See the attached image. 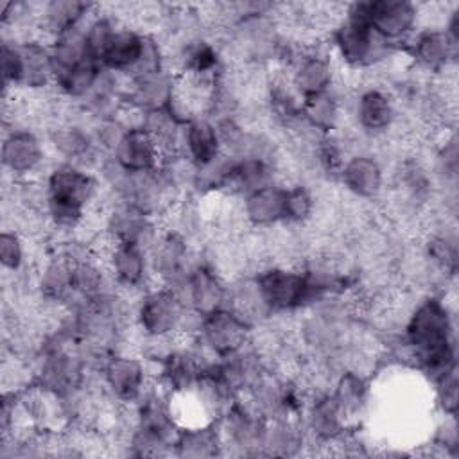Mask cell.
<instances>
[{"mask_svg":"<svg viewBox=\"0 0 459 459\" xmlns=\"http://www.w3.org/2000/svg\"><path fill=\"white\" fill-rule=\"evenodd\" d=\"M36 287L43 301L63 308V305L74 294L72 264L56 251V255L43 262L39 273L36 274Z\"/></svg>","mask_w":459,"mask_h":459,"instance_id":"cell-25","label":"cell"},{"mask_svg":"<svg viewBox=\"0 0 459 459\" xmlns=\"http://www.w3.org/2000/svg\"><path fill=\"white\" fill-rule=\"evenodd\" d=\"M95 5L75 0H52L45 2L38 9L36 32L43 39L50 41L56 36L77 27L95 13Z\"/></svg>","mask_w":459,"mask_h":459,"instance_id":"cell-22","label":"cell"},{"mask_svg":"<svg viewBox=\"0 0 459 459\" xmlns=\"http://www.w3.org/2000/svg\"><path fill=\"white\" fill-rule=\"evenodd\" d=\"M423 258L429 271L441 274L445 281L446 278H452L457 271L455 228L445 221L437 230L430 231L423 242Z\"/></svg>","mask_w":459,"mask_h":459,"instance_id":"cell-26","label":"cell"},{"mask_svg":"<svg viewBox=\"0 0 459 459\" xmlns=\"http://www.w3.org/2000/svg\"><path fill=\"white\" fill-rule=\"evenodd\" d=\"M339 403L348 423L357 420L369 403V385L359 369H344L335 380L333 391H330Z\"/></svg>","mask_w":459,"mask_h":459,"instance_id":"cell-28","label":"cell"},{"mask_svg":"<svg viewBox=\"0 0 459 459\" xmlns=\"http://www.w3.org/2000/svg\"><path fill=\"white\" fill-rule=\"evenodd\" d=\"M0 66H2V79H4V91L22 88L23 77V59L20 43L14 38H4L2 52H0Z\"/></svg>","mask_w":459,"mask_h":459,"instance_id":"cell-30","label":"cell"},{"mask_svg":"<svg viewBox=\"0 0 459 459\" xmlns=\"http://www.w3.org/2000/svg\"><path fill=\"white\" fill-rule=\"evenodd\" d=\"M459 43L439 27L418 29L407 39V52L420 72L441 74L455 65Z\"/></svg>","mask_w":459,"mask_h":459,"instance_id":"cell-14","label":"cell"},{"mask_svg":"<svg viewBox=\"0 0 459 459\" xmlns=\"http://www.w3.org/2000/svg\"><path fill=\"white\" fill-rule=\"evenodd\" d=\"M344 117V102L333 90L301 99V118L319 134H333Z\"/></svg>","mask_w":459,"mask_h":459,"instance_id":"cell-27","label":"cell"},{"mask_svg":"<svg viewBox=\"0 0 459 459\" xmlns=\"http://www.w3.org/2000/svg\"><path fill=\"white\" fill-rule=\"evenodd\" d=\"M348 425V420L330 391L316 394L314 400L303 407V429L321 445L335 443L344 436Z\"/></svg>","mask_w":459,"mask_h":459,"instance_id":"cell-18","label":"cell"},{"mask_svg":"<svg viewBox=\"0 0 459 459\" xmlns=\"http://www.w3.org/2000/svg\"><path fill=\"white\" fill-rule=\"evenodd\" d=\"M102 262L118 290L142 294L152 287L151 281H154V278L149 264V253L142 247L108 238Z\"/></svg>","mask_w":459,"mask_h":459,"instance_id":"cell-9","label":"cell"},{"mask_svg":"<svg viewBox=\"0 0 459 459\" xmlns=\"http://www.w3.org/2000/svg\"><path fill=\"white\" fill-rule=\"evenodd\" d=\"M194 339L208 355L221 359L251 344L253 325L231 308L222 307L201 317Z\"/></svg>","mask_w":459,"mask_h":459,"instance_id":"cell-5","label":"cell"},{"mask_svg":"<svg viewBox=\"0 0 459 459\" xmlns=\"http://www.w3.org/2000/svg\"><path fill=\"white\" fill-rule=\"evenodd\" d=\"M45 138L27 126H13L2 140V165L14 179H30L47 160Z\"/></svg>","mask_w":459,"mask_h":459,"instance_id":"cell-10","label":"cell"},{"mask_svg":"<svg viewBox=\"0 0 459 459\" xmlns=\"http://www.w3.org/2000/svg\"><path fill=\"white\" fill-rule=\"evenodd\" d=\"M253 280L269 316L296 312L316 303L301 267L267 264L255 273Z\"/></svg>","mask_w":459,"mask_h":459,"instance_id":"cell-4","label":"cell"},{"mask_svg":"<svg viewBox=\"0 0 459 459\" xmlns=\"http://www.w3.org/2000/svg\"><path fill=\"white\" fill-rule=\"evenodd\" d=\"M434 400L443 416L457 412V368L437 377L434 382Z\"/></svg>","mask_w":459,"mask_h":459,"instance_id":"cell-32","label":"cell"},{"mask_svg":"<svg viewBox=\"0 0 459 459\" xmlns=\"http://www.w3.org/2000/svg\"><path fill=\"white\" fill-rule=\"evenodd\" d=\"M330 54L350 70L375 68L396 47L384 43L371 30L366 18V2L344 5L342 16L330 29Z\"/></svg>","mask_w":459,"mask_h":459,"instance_id":"cell-2","label":"cell"},{"mask_svg":"<svg viewBox=\"0 0 459 459\" xmlns=\"http://www.w3.org/2000/svg\"><path fill=\"white\" fill-rule=\"evenodd\" d=\"M178 86V74L170 68L127 81L126 106L140 115L169 109Z\"/></svg>","mask_w":459,"mask_h":459,"instance_id":"cell-17","label":"cell"},{"mask_svg":"<svg viewBox=\"0 0 459 459\" xmlns=\"http://www.w3.org/2000/svg\"><path fill=\"white\" fill-rule=\"evenodd\" d=\"M317 199L310 186L305 183L285 185L283 199V224L299 228L316 217Z\"/></svg>","mask_w":459,"mask_h":459,"instance_id":"cell-29","label":"cell"},{"mask_svg":"<svg viewBox=\"0 0 459 459\" xmlns=\"http://www.w3.org/2000/svg\"><path fill=\"white\" fill-rule=\"evenodd\" d=\"M285 185L271 183L240 197V215L251 230H273L283 224Z\"/></svg>","mask_w":459,"mask_h":459,"instance_id":"cell-20","label":"cell"},{"mask_svg":"<svg viewBox=\"0 0 459 459\" xmlns=\"http://www.w3.org/2000/svg\"><path fill=\"white\" fill-rule=\"evenodd\" d=\"M366 18L377 38L398 47L418 30L421 11L407 0H371L366 2Z\"/></svg>","mask_w":459,"mask_h":459,"instance_id":"cell-8","label":"cell"},{"mask_svg":"<svg viewBox=\"0 0 459 459\" xmlns=\"http://www.w3.org/2000/svg\"><path fill=\"white\" fill-rule=\"evenodd\" d=\"M402 341L425 377L434 382L455 368V323L445 298L430 294L409 312Z\"/></svg>","mask_w":459,"mask_h":459,"instance_id":"cell-1","label":"cell"},{"mask_svg":"<svg viewBox=\"0 0 459 459\" xmlns=\"http://www.w3.org/2000/svg\"><path fill=\"white\" fill-rule=\"evenodd\" d=\"M104 226H106V237L109 240L131 244V246L142 247L147 253L161 233L158 228V219L149 217L117 201L109 208Z\"/></svg>","mask_w":459,"mask_h":459,"instance_id":"cell-15","label":"cell"},{"mask_svg":"<svg viewBox=\"0 0 459 459\" xmlns=\"http://www.w3.org/2000/svg\"><path fill=\"white\" fill-rule=\"evenodd\" d=\"M199 321L201 317L165 285L149 287L134 303V326L149 342H170L178 335H188V326L197 330Z\"/></svg>","mask_w":459,"mask_h":459,"instance_id":"cell-3","label":"cell"},{"mask_svg":"<svg viewBox=\"0 0 459 459\" xmlns=\"http://www.w3.org/2000/svg\"><path fill=\"white\" fill-rule=\"evenodd\" d=\"M111 156L120 167L131 172L154 170L161 163V151L142 124L126 129Z\"/></svg>","mask_w":459,"mask_h":459,"instance_id":"cell-21","label":"cell"},{"mask_svg":"<svg viewBox=\"0 0 459 459\" xmlns=\"http://www.w3.org/2000/svg\"><path fill=\"white\" fill-rule=\"evenodd\" d=\"M226 446L219 421H201L179 427L172 454L181 457H213Z\"/></svg>","mask_w":459,"mask_h":459,"instance_id":"cell-24","label":"cell"},{"mask_svg":"<svg viewBox=\"0 0 459 459\" xmlns=\"http://www.w3.org/2000/svg\"><path fill=\"white\" fill-rule=\"evenodd\" d=\"M332 57V54L317 48L298 50L287 75L292 88L301 99L319 95L335 88L337 70Z\"/></svg>","mask_w":459,"mask_h":459,"instance_id":"cell-12","label":"cell"},{"mask_svg":"<svg viewBox=\"0 0 459 459\" xmlns=\"http://www.w3.org/2000/svg\"><path fill=\"white\" fill-rule=\"evenodd\" d=\"M147 39L149 34L142 29H133L126 23H120L99 56L102 68L117 72L127 79L140 63L147 47Z\"/></svg>","mask_w":459,"mask_h":459,"instance_id":"cell-19","label":"cell"},{"mask_svg":"<svg viewBox=\"0 0 459 459\" xmlns=\"http://www.w3.org/2000/svg\"><path fill=\"white\" fill-rule=\"evenodd\" d=\"M181 299L188 310L203 317L226 307L228 283L212 262L199 258L188 273Z\"/></svg>","mask_w":459,"mask_h":459,"instance_id":"cell-13","label":"cell"},{"mask_svg":"<svg viewBox=\"0 0 459 459\" xmlns=\"http://www.w3.org/2000/svg\"><path fill=\"white\" fill-rule=\"evenodd\" d=\"M179 154L194 167H203L217 160L222 154L217 126L208 117H199L183 124Z\"/></svg>","mask_w":459,"mask_h":459,"instance_id":"cell-23","label":"cell"},{"mask_svg":"<svg viewBox=\"0 0 459 459\" xmlns=\"http://www.w3.org/2000/svg\"><path fill=\"white\" fill-rule=\"evenodd\" d=\"M43 185L48 199L70 203L84 210L95 204L102 190V183L95 172L66 161L52 165L43 178Z\"/></svg>","mask_w":459,"mask_h":459,"instance_id":"cell-7","label":"cell"},{"mask_svg":"<svg viewBox=\"0 0 459 459\" xmlns=\"http://www.w3.org/2000/svg\"><path fill=\"white\" fill-rule=\"evenodd\" d=\"M151 384L145 360L126 350H115L100 368L104 394L118 403L134 405Z\"/></svg>","mask_w":459,"mask_h":459,"instance_id":"cell-6","label":"cell"},{"mask_svg":"<svg viewBox=\"0 0 459 459\" xmlns=\"http://www.w3.org/2000/svg\"><path fill=\"white\" fill-rule=\"evenodd\" d=\"M27 260L25 240L18 230H4L0 235V264L5 273H20Z\"/></svg>","mask_w":459,"mask_h":459,"instance_id":"cell-31","label":"cell"},{"mask_svg":"<svg viewBox=\"0 0 459 459\" xmlns=\"http://www.w3.org/2000/svg\"><path fill=\"white\" fill-rule=\"evenodd\" d=\"M337 181L351 197L375 201L384 194L385 170L382 161L371 152H350L342 163Z\"/></svg>","mask_w":459,"mask_h":459,"instance_id":"cell-16","label":"cell"},{"mask_svg":"<svg viewBox=\"0 0 459 459\" xmlns=\"http://www.w3.org/2000/svg\"><path fill=\"white\" fill-rule=\"evenodd\" d=\"M351 115L362 134L380 138L396 126L400 108L387 86H366L351 100Z\"/></svg>","mask_w":459,"mask_h":459,"instance_id":"cell-11","label":"cell"}]
</instances>
